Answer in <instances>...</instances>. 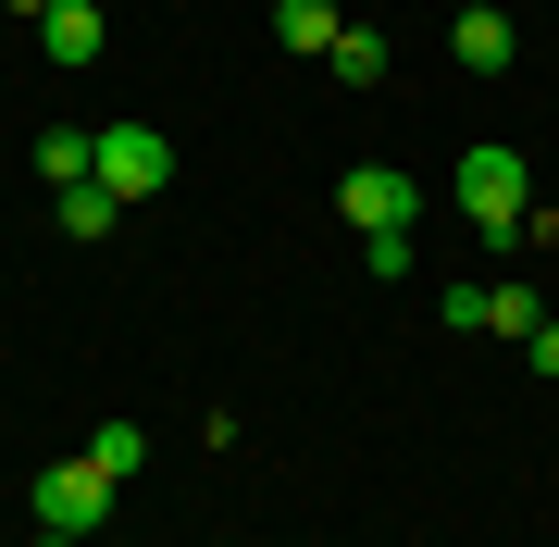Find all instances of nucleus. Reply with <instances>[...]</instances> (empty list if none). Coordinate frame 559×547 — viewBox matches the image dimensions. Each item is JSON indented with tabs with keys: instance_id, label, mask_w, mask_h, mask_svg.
Returning a JSON list of instances; mask_svg holds the SVG:
<instances>
[{
	"instance_id": "obj_16",
	"label": "nucleus",
	"mask_w": 559,
	"mask_h": 547,
	"mask_svg": "<svg viewBox=\"0 0 559 547\" xmlns=\"http://www.w3.org/2000/svg\"><path fill=\"white\" fill-rule=\"evenodd\" d=\"M38 547H87V535H38Z\"/></svg>"
},
{
	"instance_id": "obj_14",
	"label": "nucleus",
	"mask_w": 559,
	"mask_h": 547,
	"mask_svg": "<svg viewBox=\"0 0 559 547\" xmlns=\"http://www.w3.org/2000/svg\"><path fill=\"white\" fill-rule=\"evenodd\" d=\"M460 13H510V0H460Z\"/></svg>"
},
{
	"instance_id": "obj_9",
	"label": "nucleus",
	"mask_w": 559,
	"mask_h": 547,
	"mask_svg": "<svg viewBox=\"0 0 559 547\" xmlns=\"http://www.w3.org/2000/svg\"><path fill=\"white\" fill-rule=\"evenodd\" d=\"M336 25H348L336 0H274V38L299 50V62H323V50H336Z\"/></svg>"
},
{
	"instance_id": "obj_15",
	"label": "nucleus",
	"mask_w": 559,
	"mask_h": 547,
	"mask_svg": "<svg viewBox=\"0 0 559 547\" xmlns=\"http://www.w3.org/2000/svg\"><path fill=\"white\" fill-rule=\"evenodd\" d=\"M13 13H25V25H38V13H50V0H13Z\"/></svg>"
},
{
	"instance_id": "obj_5",
	"label": "nucleus",
	"mask_w": 559,
	"mask_h": 547,
	"mask_svg": "<svg viewBox=\"0 0 559 547\" xmlns=\"http://www.w3.org/2000/svg\"><path fill=\"white\" fill-rule=\"evenodd\" d=\"M336 212L360 224V237H385V224H411V212H423V187H411V175H385V163H360V175H336Z\"/></svg>"
},
{
	"instance_id": "obj_13",
	"label": "nucleus",
	"mask_w": 559,
	"mask_h": 547,
	"mask_svg": "<svg viewBox=\"0 0 559 547\" xmlns=\"http://www.w3.org/2000/svg\"><path fill=\"white\" fill-rule=\"evenodd\" d=\"M522 361H535V373H559V311H547L535 336H522Z\"/></svg>"
},
{
	"instance_id": "obj_7",
	"label": "nucleus",
	"mask_w": 559,
	"mask_h": 547,
	"mask_svg": "<svg viewBox=\"0 0 559 547\" xmlns=\"http://www.w3.org/2000/svg\"><path fill=\"white\" fill-rule=\"evenodd\" d=\"M38 175H50V200L87 187V175H100V124H38Z\"/></svg>"
},
{
	"instance_id": "obj_11",
	"label": "nucleus",
	"mask_w": 559,
	"mask_h": 547,
	"mask_svg": "<svg viewBox=\"0 0 559 547\" xmlns=\"http://www.w3.org/2000/svg\"><path fill=\"white\" fill-rule=\"evenodd\" d=\"M112 212H124V200H112L100 175H87V187H62V237H112Z\"/></svg>"
},
{
	"instance_id": "obj_2",
	"label": "nucleus",
	"mask_w": 559,
	"mask_h": 547,
	"mask_svg": "<svg viewBox=\"0 0 559 547\" xmlns=\"http://www.w3.org/2000/svg\"><path fill=\"white\" fill-rule=\"evenodd\" d=\"M100 523H112V473L100 461H50L38 473V535H87L100 547Z\"/></svg>"
},
{
	"instance_id": "obj_6",
	"label": "nucleus",
	"mask_w": 559,
	"mask_h": 547,
	"mask_svg": "<svg viewBox=\"0 0 559 547\" xmlns=\"http://www.w3.org/2000/svg\"><path fill=\"white\" fill-rule=\"evenodd\" d=\"M100 38H112L100 0H50V13H38V50L62 62V75H75V62H100Z\"/></svg>"
},
{
	"instance_id": "obj_17",
	"label": "nucleus",
	"mask_w": 559,
	"mask_h": 547,
	"mask_svg": "<svg viewBox=\"0 0 559 547\" xmlns=\"http://www.w3.org/2000/svg\"><path fill=\"white\" fill-rule=\"evenodd\" d=\"M100 547H124V535H100Z\"/></svg>"
},
{
	"instance_id": "obj_3",
	"label": "nucleus",
	"mask_w": 559,
	"mask_h": 547,
	"mask_svg": "<svg viewBox=\"0 0 559 547\" xmlns=\"http://www.w3.org/2000/svg\"><path fill=\"white\" fill-rule=\"evenodd\" d=\"M448 324H460V336H510V348H522V336L547 324V286H535V274H510V286H448Z\"/></svg>"
},
{
	"instance_id": "obj_12",
	"label": "nucleus",
	"mask_w": 559,
	"mask_h": 547,
	"mask_svg": "<svg viewBox=\"0 0 559 547\" xmlns=\"http://www.w3.org/2000/svg\"><path fill=\"white\" fill-rule=\"evenodd\" d=\"M87 461H100V473H112V486H124V473H138V461H150V436H138V424H100V436H87Z\"/></svg>"
},
{
	"instance_id": "obj_8",
	"label": "nucleus",
	"mask_w": 559,
	"mask_h": 547,
	"mask_svg": "<svg viewBox=\"0 0 559 547\" xmlns=\"http://www.w3.org/2000/svg\"><path fill=\"white\" fill-rule=\"evenodd\" d=\"M448 50H460V75H510V13H448Z\"/></svg>"
},
{
	"instance_id": "obj_4",
	"label": "nucleus",
	"mask_w": 559,
	"mask_h": 547,
	"mask_svg": "<svg viewBox=\"0 0 559 547\" xmlns=\"http://www.w3.org/2000/svg\"><path fill=\"white\" fill-rule=\"evenodd\" d=\"M162 175H175L162 124H100V187L112 200H162Z\"/></svg>"
},
{
	"instance_id": "obj_10",
	"label": "nucleus",
	"mask_w": 559,
	"mask_h": 547,
	"mask_svg": "<svg viewBox=\"0 0 559 547\" xmlns=\"http://www.w3.org/2000/svg\"><path fill=\"white\" fill-rule=\"evenodd\" d=\"M323 75L373 87V75H385V38H373V25H336V50H323Z\"/></svg>"
},
{
	"instance_id": "obj_1",
	"label": "nucleus",
	"mask_w": 559,
	"mask_h": 547,
	"mask_svg": "<svg viewBox=\"0 0 559 547\" xmlns=\"http://www.w3.org/2000/svg\"><path fill=\"white\" fill-rule=\"evenodd\" d=\"M522 200H535V187H522V150H510V138L460 150V224H485V237H510V224H522Z\"/></svg>"
}]
</instances>
